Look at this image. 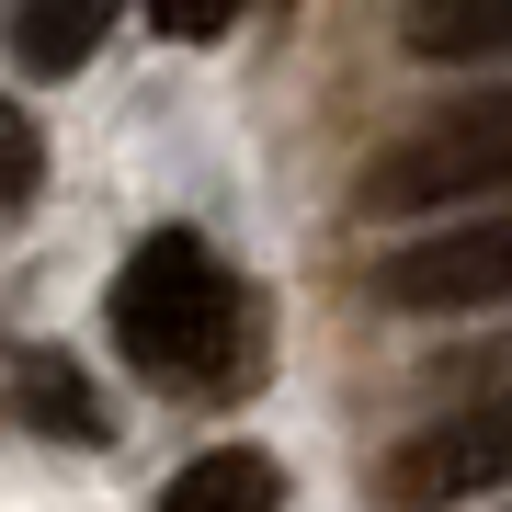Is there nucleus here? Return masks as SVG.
I'll return each instance as SVG.
<instances>
[{"instance_id": "nucleus-1", "label": "nucleus", "mask_w": 512, "mask_h": 512, "mask_svg": "<svg viewBox=\"0 0 512 512\" xmlns=\"http://www.w3.org/2000/svg\"><path fill=\"white\" fill-rule=\"evenodd\" d=\"M114 342L160 387H217L239 365V285L194 228H148L114 274Z\"/></svg>"}, {"instance_id": "nucleus-6", "label": "nucleus", "mask_w": 512, "mask_h": 512, "mask_svg": "<svg viewBox=\"0 0 512 512\" xmlns=\"http://www.w3.org/2000/svg\"><path fill=\"white\" fill-rule=\"evenodd\" d=\"M103 23H114V0H12V57L35 80H69V69H92V46H103Z\"/></svg>"}, {"instance_id": "nucleus-4", "label": "nucleus", "mask_w": 512, "mask_h": 512, "mask_svg": "<svg viewBox=\"0 0 512 512\" xmlns=\"http://www.w3.org/2000/svg\"><path fill=\"white\" fill-rule=\"evenodd\" d=\"M490 490H512V387L399 433V456H387V501L399 512H456V501H490Z\"/></svg>"}, {"instance_id": "nucleus-5", "label": "nucleus", "mask_w": 512, "mask_h": 512, "mask_svg": "<svg viewBox=\"0 0 512 512\" xmlns=\"http://www.w3.org/2000/svg\"><path fill=\"white\" fill-rule=\"evenodd\" d=\"M399 46L433 69H490V57H512V0H410Z\"/></svg>"}, {"instance_id": "nucleus-10", "label": "nucleus", "mask_w": 512, "mask_h": 512, "mask_svg": "<svg viewBox=\"0 0 512 512\" xmlns=\"http://www.w3.org/2000/svg\"><path fill=\"white\" fill-rule=\"evenodd\" d=\"M148 23H160L171 46H205V35H228V23H239V0H148Z\"/></svg>"}, {"instance_id": "nucleus-3", "label": "nucleus", "mask_w": 512, "mask_h": 512, "mask_svg": "<svg viewBox=\"0 0 512 512\" xmlns=\"http://www.w3.org/2000/svg\"><path fill=\"white\" fill-rule=\"evenodd\" d=\"M376 308H410V319L512 308V205H478V217L410 239V251H387L376 262Z\"/></svg>"}, {"instance_id": "nucleus-2", "label": "nucleus", "mask_w": 512, "mask_h": 512, "mask_svg": "<svg viewBox=\"0 0 512 512\" xmlns=\"http://www.w3.org/2000/svg\"><path fill=\"white\" fill-rule=\"evenodd\" d=\"M512 194V92H467L365 160V217H444Z\"/></svg>"}, {"instance_id": "nucleus-8", "label": "nucleus", "mask_w": 512, "mask_h": 512, "mask_svg": "<svg viewBox=\"0 0 512 512\" xmlns=\"http://www.w3.org/2000/svg\"><path fill=\"white\" fill-rule=\"evenodd\" d=\"M23 399H35V421H57V433H92V399H80L69 353H35V365H23Z\"/></svg>"}, {"instance_id": "nucleus-9", "label": "nucleus", "mask_w": 512, "mask_h": 512, "mask_svg": "<svg viewBox=\"0 0 512 512\" xmlns=\"http://www.w3.org/2000/svg\"><path fill=\"white\" fill-rule=\"evenodd\" d=\"M35 171H46V148H35V126H23L12 103H0V205H23V194H35Z\"/></svg>"}, {"instance_id": "nucleus-7", "label": "nucleus", "mask_w": 512, "mask_h": 512, "mask_svg": "<svg viewBox=\"0 0 512 512\" xmlns=\"http://www.w3.org/2000/svg\"><path fill=\"white\" fill-rule=\"evenodd\" d=\"M274 501H285L274 456H251V444H228V456H194L183 478H171V501H160V512H274Z\"/></svg>"}]
</instances>
